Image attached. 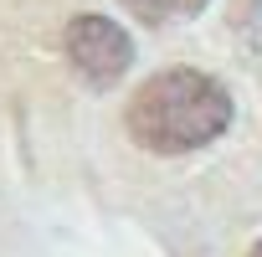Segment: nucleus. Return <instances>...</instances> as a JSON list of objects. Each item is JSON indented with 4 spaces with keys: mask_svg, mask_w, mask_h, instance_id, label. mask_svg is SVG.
Instances as JSON below:
<instances>
[{
    "mask_svg": "<svg viewBox=\"0 0 262 257\" xmlns=\"http://www.w3.org/2000/svg\"><path fill=\"white\" fill-rule=\"evenodd\" d=\"M123 123H128V139L149 155H190L226 134L231 93L211 72L165 67L149 82H139V93L123 108Z\"/></svg>",
    "mask_w": 262,
    "mask_h": 257,
    "instance_id": "f257e3e1",
    "label": "nucleus"
},
{
    "mask_svg": "<svg viewBox=\"0 0 262 257\" xmlns=\"http://www.w3.org/2000/svg\"><path fill=\"white\" fill-rule=\"evenodd\" d=\"M67 62L88 88H113L128 67H134V41L128 31L108 16H72L67 21Z\"/></svg>",
    "mask_w": 262,
    "mask_h": 257,
    "instance_id": "f03ea898",
    "label": "nucleus"
},
{
    "mask_svg": "<svg viewBox=\"0 0 262 257\" xmlns=\"http://www.w3.org/2000/svg\"><path fill=\"white\" fill-rule=\"evenodd\" d=\"M118 6H123L128 16L149 21V26H170V21H190V16H201L211 0H118Z\"/></svg>",
    "mask_w": 262,
    "mask_h": 257,
    "instance_id": "7ed1b4c3",
    "label": "nucleus"
},
{
    "mask_svg": "<svg viewBox=\"0 0 262 257\" xmlns=\"http://www.w3.org/2000/svg\"><path fill=\"white\" fill-rule=\"evenodd\" d=\"M247 257H262V242H252V252H247Z\"/></svg>",
    "mask_w": 262,
    "mask_h": 257,
    "instance_id": "20e7f679",
    "label": "nucleus"
}]
</instances>
